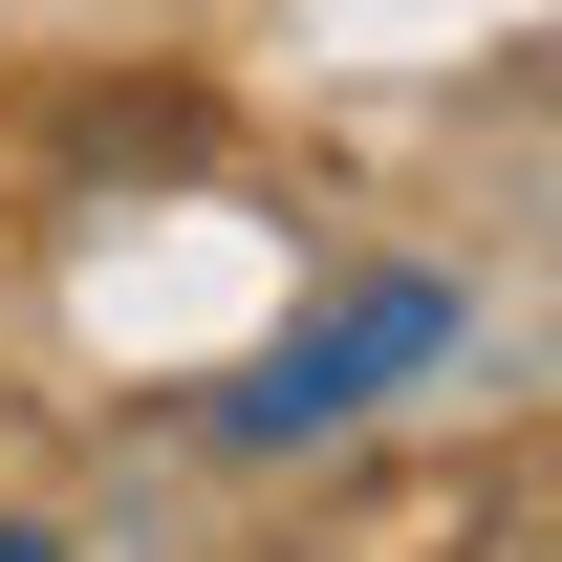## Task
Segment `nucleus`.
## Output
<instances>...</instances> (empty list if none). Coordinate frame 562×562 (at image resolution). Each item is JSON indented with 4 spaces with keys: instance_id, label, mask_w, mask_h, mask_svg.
Returning a JSON list of instances; mask_svg holds the SVG:
<instances>
[{
    "instance_id": "f257e3e1",
    "label": "nucleus",
    "mask_w": 562,
    "mask_h": 562,
    "mask_svg": "<svg viewBox=\"0 0 562 562\" xmlns=\"http://www.w3.org/2000/svg\"><path fill=\"white\" fill-rule=\"evenodd\" d=\"M0 562H44V541H0Z\"/></svg>"
}]
</instances>
